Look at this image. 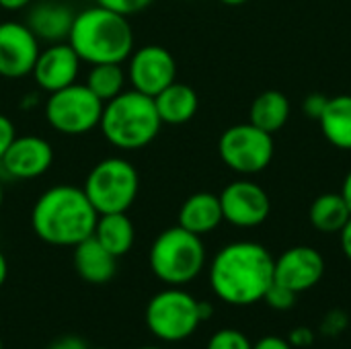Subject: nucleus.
<instances>
[{
	"mask_svg": "<svg viewBox=\"0 0 351 349\" xmlns=\"http://www.w3.org/2000/svg\"><path fill=\"white\" fill-rule=\"evenodd\" d=\"M274 263L271 253L259 243H230L216 253L210 265V286L226 304H255L274 284Z\"/></svg>",
	"mask_w": 351,
	"mask_h": 349,
	"instance_id": "obj_1",
	"label": "nucleus"
},
{
	"mask_svg": "<svg viewBox=\"0 0 351 349\" xmlns=\"http://www.w3.org/2000/svg\"><path fill=\"white\" fill-rule=\"evenodd\" d=\"M99 214L88 202L82 187L53 185L45 189L33 210V232L51 247H76L93 237Z\"/></svg>",
	"mask_w": 351,
	"mask_h": 349,
	"instance_id": "obj_2",
	"label": "nucleus"
},
{
	"mask_svg": "<svg viewBox=\"0 0 351 349\" xmlns=\"http://www.w3.org/2000/svg\"><path fill=\"white\" fill-rule=\"evenodd\" d=\"M68 43L90 66L123 64L134 51V29L128 16L95 4L74 14Z\"/></svg>",
	"mask_w": 351,
	"mask_h": 349,
	"instance_id": "obj_3",
	"label": "nucleus"
},
{
	"mask_svg": "<svg viewBox=\"0 0 351 349\" xmlns=\"http://www.w3.org/2000/svg\"><path fill=\"white\" fill-rule=\"evenodd\" d=\"M160 115L154 97L136 88L123 91L103 105L101 132L105 140L119 150H140L148 146L160 132Z\"/></svg>",
	"mask_w": 351,
	"mask_h": 349,
	"instance_id": "obj_4",
	"label": "nucleus"
},
{
	"mask_svg": "<svg viewBox=\"0 0 351 349\" xmlns=\"http://www.w3.org/2000/svg\"><path fill=\"white\" fill-rule=\"evenodd\" d=\"M152 274L167 286H185L193 282L206 265V247L202 237L179 224L162 230L148 253Z\"/></svg>",
	"mask_w": 351,
	"mask_h": 349,
	"instance_id": "obj_5",
	"label": "nucleus"
},
{
	"mask_svg": "<svg viewBox=\"0 0 351 349\" xmlns=\"http://www.w3.org/2000/svg\"><path fill=\"white\" fill-rule=\"evenodd\" d=\"M82 191L97 214L128 212L138 197L140 175L130 160L121 156H109L99 160L88 171Z\"/></svg>",
	"mask_w": 351,
	"mask_h": 349,
	"instance_id": "obj_6",
	"label": "nucleus"
},
{
	"mask_svg": "<svg viewBox=\"0 0 351 349\" xmlns=\"http://www.w3.org/2000/svg\"><path fill=\"white\" fill-rule=\"evenodd\" d=\"M103 101L86 84H70L49 93L45 101V119L49 128L64 136H84L99 128Z\"/></svg>",
	"mask_w": 351,
	"mask_h": 349,
	"instance_id": "obj_7",
	"label": "nucleus"
},
{
	"mask_svg": "<svg viewBox=\"0 0 351 349\" xmlns=\"http://www.w3.org/2000/svg\"><path fill=\"white\" fill-rule=\"evenodd\" d=\"M146 325L154 337L167 344L185 341L202 325L199 300L171 286L158 292L146 306Z\"/></svg>",
	"mask_w": 351,
	"mask_h": 349,
	"instance_id": "obj_8",
	"label": "nucleus"
},
{
	"mask_svg": "<svg viewBox=\"0 0 351 349\" xmlns=\"http://www.w3.org/2000/svg\"><path fill=\"white\" fill-rule=\"evenodd\" d=\"M274 148L271 134L259 130L251 121L228 128L218 142L222 163L241 175H255L267 169L274 158Z\"/></svg>",
	"mask_w": 351,
	"mask_h": 349,
	"instance_id": "obj_9",
	"label": "nucleus"
},
{
	"mask_svg": "<svg viewBox=\"0 0 351 349\" xmlns=\"http://www.w3.org/2000/svg\"><path fill=\"white\" fill-rule=\"evenodd\" d=\"M128 80L132 88L156 97L177 80V62L162 45H144L128 58Z\"/></svg>",
	"mask_w": 351,
	"mask_h": 349,
	"instance_id": "obj_10",
	"label": "nucleus"
},
{
	"mask_svg": "<svg viewBox=\"0 0 351 349\" xmlns=\"http://www.w3.org/2000/svg\"><path fill=\"white\" fill-rule=\"evenodd\" d=\"M218 197L224 220L239 228H255L263 224L271 212V202L265 189L247 179L232 181Z\"/></svg>",
	"mask_w": 351,
	"mask_h": 349,
	"instance_id": "obj_11",
	"label": "nucleus"
},
{
	"mask_svg": "<svg viewBox=\"0 0 351 349\" xmlns=\"http://www.w3.org/2000/svg\"><path fill=\"white\" fill-rule=\"evenodd\" d=\"M39 39L25 23L0 21V76L23 78L33 72L39 56Z\"/></svg>",
	"mask_w": 351,
	"mask_h": 349,
	"instance_id": "obj_12",
	"label": "nucleus"
},
{
	"mask_svg": "<svg viewBox=\"0 0 351 349\" xmlns=\"http://www.w3.org/2000/svg\"><path fill=\"white\" fill-rule=\"evenodd\" d=\"M53 163V148L41 136H16L0 158V169L14 181H29L45 175Z\"/></svg>",
	"mask_w": 351,
	"mask_h": 349,
	"instance_id": "obj_13",
	"label": "nucleus"
},
{
	"mask_svg": "<svg viewBox=\"0 0 351 349\" xmlns=\"http://www.w3.org/2000/svg\"><path fill=\"white\" fill-rule=\"evenodd\" d=\"M325 274V259L313 247H292L274 263V282L300 294L315 288Z\"/></svg>",
	"mask_w": 351,
	"mask_h": 349,
	"instance_id": "obj_14",
	"label": "nucleus"
},
{
	"mask_svg": "<svg viewBox=\"0 0 351 349\" xmlns=\"http://www.w3.org/2000/svg\"><path fill=\"white\" fill-rule=\"evenodd\" d=\"M82 60L72 49L68 41L47 43V47L39 49V56L33 66V78L37 86L45 93H56L76 82Z\"/></svg>",
	"mask_w": 351,
	"mask_h": 349,
	"instance_id": "obj_15",
	"label": "nucleus"
},
{
	"mask_svg": "<svg viewBox=\"0 0 351 349\" xmlns=\"http://www.w3.org/2000/svg\"><path fill=\"white\" fill-rule=\"evenodd\" d=\"M74 14L76 12L60 0H39L29 6L25 25L33 31L39 43H60L68 41Z\"/></svg>",
	"mask_w": 351,
	"mask_h": 349,
	"instance_id": "obj_16",
	"label": "nucleus"
},
{
	"mask_svg": "<svg viewBox=\"0 0 351 349\" xmlns=\"http://www.w3.org/2000/svg\"><path fill=\"white\" fill-rule=\"evenodd\" d=\"M222 220L224 216H222L220 197L210 191H199L189 195L179 210V226L197 237L216 230Z\"/></svg>",
	"mask_w": 351,
	"mask_h": 349,
	"instance_id": "obj_17",
	"label": "nucleus"
},
{
	"mask_svg": "<svg viewBox=\"0 0 351 349\" xmlns=\"http://www.w3.org/2000/svg\"><path fill=\"white\" fill-rule=\"evenodd\" d=\"M117 257H113L95 237L74 247V269L88 284H107L117 269Z\"/></svg>",
	"mask_w": 351,
	"mask_h": 349,
	"instance_id": "obj_18",
	"label": "nucleus"
},
{
	"mask_svg": "<svg viewBox=\"0 0 351 349\" xmlns=\"http://www.w3.org/2000/svg\"><path fill=\"white\" fill-rule=\"evenodd\" d=\"M154 105L162 123L183 125L191 121L193 115L197 113L199 99H197V93L189 84L175 80L173 84H169L165 91H160L154 97Z\"/></svg>",
	"mask_w": 351,
	"mask_h": 349,
	"instance_id": "obj_19",
	"label": "nucleus"
},
{
	"mask_svg": "<svg viewBox=\"0 0 351 349\" xmlns=\"http://www.w3.org/2000/svg\"><path fill=\"white\" fill-rule=\"evenodd\" d=\"M93 237L113 255L121 257L125 255L136 241V228L134 222L125 212H115V214H99L97 226Z\"/></svg>",
	"mask_w": 351,
	"mask_h": 349,
	"instance_id": "obj_20",
	"label": "nucleus"
},
{
	"mask_svg": "<svg viewBox=\"0 0 351 349\" xmlns=\"http://www.w3.org/2000/svg\"><path fill=\"white\" fill-rule=\"evenodd\" d=\"M319 123L325 138L333 146L351 150V95H337L327 99Z\"/></svg>",
	"mask_w": 351,
	"mask_h": 349,
	"instance_id": "obj_21",
	"label": "nucleus"
},
{
	"mask_svg": "<svg viewBox=\"0 0 351 349\" xmlns=\"http://www.w3.org/2000/svg\"><path fill=\"white\" fill-rule=\"evenodd\" d=\"M290 119V101L280 91H265L261 93L249 111V121L267 134H276L282 130Z\"/></svg>",
	"mask_w": 351,
	"mask_h": 349,
	"instance_id": "obj_22",
	"label": "nucleus"
},
{
	"mask_svg": "<svg viewBox=\"0 0 351 349\" xmlns=\"http://www.w3.org/2000/svg\"><path fill=\"white\" fill-rule=\"evenodd\" d=\"M311 224L327 234L341 232V228L350 222L351 212L341 193H323L311 206Z\"/></svg>",
	"mask_w": 351,
	"mask_h": 349,
	"instance_id": "obj_23",
	"label": "nucleus"
},
{
	"mask_svg": "<svg viewBox=\"0 0 351 349\" xmlns=\"http://www.w3.org/2000/svg\"><path fill=\"white\" fill-rule=\"evenodd\" d=\"M128 74L121 68V64H95L88 70L86 76V86L103 101H111L113 97H117L119 93H123Z\"/></svg>",
	"mask_w": 351,
	"mask_h": 349,
	"instance_id": "obj_24",
	"label": "nucleus"
},
{
	"mask_svg": "<svg viewBox=\"0 0 351 349\" xmlns=\"http://www.w3.org/2000/svg\"><path fill=\"white\" fill-rule=\"evenodd\" d=\"M206 349H253V344L237 329H220L210 337Z\"/></svg>",
	"mask_w": 351,
	"mask_h": 349,
	"instance_id": "obj_25",
	"label": "nucleus"
},
{
	"mask_svg": "<svg viewBox=\"0 0 351 349\" xmlns=\"http://www.w3.org/2000/svg\"><path fill=\"white\" fill-rule=\"evenodd\" d=\"M296 298H298L296 292H292V290H288V288H284V286H280V284H276V282L269 286V290H267L265 296H263V300H265L274 311H290V309L296 304Z\"/></svg>",
	"mask_w": 351,
	"mask_h": 349,
	"instance_id": "obj_26",
	"label": "nucleus"
},
{
	"mask_svg": "<svg viewBox=\"0 0 351 349\" xmlns=\"http://www.w3.org/2000/svg\"><path fill=\"white\" fill-rule=\"evenodd\" d=\"M99 6H105L109 10H115L123 16H132L144 8H148L154 0H95Z\"/></svg>",
	"mask_w": 351,
	"mask_h": 349,
	"instance_id": "obj_27",
	"label": "nucleus"
},
{
	"mask_svg": "<svg viewBox=\"0 0 351 349\" xmlns=\"http://www.w3.org/2000/svg\"><path fill=\"white\" fill-rule=\"evenodd\" d=\"M14 138H16L14 123L10 121V117H6V115L0 113V158L4 156V152L8 150V146L14 142Z\"/></svg>",
	"mask_w": 351,
	"mask_h": 349,
	"instance_id": "obj_28",
	"label": "nucleus"
},
{
	"mask_svg": "<svg viewBox=\"0 0 351 349\" xmlns=\"http://www.w3.org/2000/svg\"><path fill=\"white\" fill-rule=\"evenodd\" d=\"M288 341L292 344V348H308L315 341V335L308 327H298L290 333Z\"/></svg>",
	"mask_w": 351,
	"mask_h": 349,
	"instance_id": "obj_29",
	"label": "nucleus"
},
{
	"mask_svg": "<svg viewBox=\"0 0 351 349\" xmlns=\"http://www.w3.org/2000/svg\"><path fill=\"white\" fill-rule=\"evenodd\" d=\"M325 105H327V97H323V95H311V97L304 101V111H306L313 119H319L321 113H323V109H325Z\"/></svg>",
	"mask_w": 351,
	"mask_h": 349,
	"instance_id": "obj_30",
	"label": "nucleus"
},
{
	"mask_svg": "<svg viewBox=\"0 0 351 349\" xmlns=\"http://www.w3.org/2000/svg\"><path fill=\"white\" fill-rule=\"evenodd\" d=\"M253 349H294L292 348V344L288 341V339H284V337H278V335H265V337H261Z\"/></svg>",
	"mask_w": 351,
	"mask_h": 349,
	"instance_id": "obj_31",
	"label": "nucleus"
},
{
	"mask_svg": "<svg viewBox=\"0 0 351 349\" xmlns=\"http://www.w3.org/2000/svg\"><path fill=\"white\" fill-rule=\"evenodd\" d=\"M47 349H88L86 348V344L80 339V337H76V335H64V337H60V339H56L51 346Z\"/></svg>",
	"mask_w": 351,
	"mask_h": 349,
	"instance_id": "obj_32",
	"label": "nucleus"
},
{
	"mask_svg": "<svg viewBox=\"0 0 351 349\" xmlns=\"http://www.w3.org/2000/svg\"><path fill=\"white\" fill-rule=\"evenodd\" d=\"M343 327H346V317H343V313H331V315L325 319V325H323L325 333H329V335L339 333Z\"/></svg>",
	"mask_w": 351,
	"mask_h": 349,
	"instance_id": "obj_33",
	"label": "nucleus"
},
{
	"mask_svg": "<svg viewBox=\"0 0 351 349\" xmlns=\"http://www.w3.org/2000/svg\"><path fill=\"white\" fill-rule=\"evenodd\" d=\"M33 4V0H0V8L8 10V12H16L23 8H29Z\"/></svg>",
	"mask_w": 351,
	"mask_h": 349,
	"instance_id": "obj_34",
	"label": "nucleus"
},
{
	"mask_svg": "<svg viewBox=\"0 0 351 349\" xmlns=\"http://www.w3.org/2000/svg\"><path fill=\"white\" fill-rule=\"evenodd\" d=\"M341 249H343V253H346V257L351 261V218L350 222L341 228Z\"/></svg>",
	"mask_w": 351,
	"mask_h": 349,
	"instance_id": "obj_35",
	"label": "nucleus"
},
{
	"mask_svg": "<svg viewBox=\"0 0 351 349\" xmlns=\"http://www.w3.org/2000/svg\"><path fill=\"white\" fill-rule=\"evenodd\" d=\"M341 195H343V200H346V204H348V208H350V212H351V171L348 173L346 181H343V187H341Z\"/></svg>",
	"mask_w": 351,
	"mask_h": 349,
	"instance_id": "obj_36",
	"label": "nucleus"
},
{
	"mask_svg": "<svg viewBox=\"0 0 351 349\" xmlns=\"http://www.w3.org/2000/svg\"><path fill=\"white\" fill-rule=\"evenodd\" d=\"M6 276H8V263H6V257H4V253L0 251V286L6 282Z\"/></svg>",
	"mask_w": 351,
	"mask_h": 349,
	"instance_id": "obj_37",
	"label": "nucleus"
},
{
	"mask_svg": "<svg viewBox=\"0 0 351 349\" xmlns=\"http://www.w3.org/2000/svg\"><path fill=\"white\" fill-rule=\"evenodd\" d=\"M222 4H228V6H241V4H245V2H249V0H220Z\"/></svg>",
	"mask_w": 351,
	"mask_h": 349,
	"instance_id": "obj_38",
	"label": "nucleus"
},
{
	"mask_svg": "<svg viewBox=\"0 0 351 349\" xmlns=\"http://www.w3.org/2000/svg\"><path fill=\"white\" fill-rule=\"evenodd\" d=\"M2 202H4V189H2V181H0V208H2Z\"/></svg>",
	"mask_w": 351,
	"mask_h": 349,
	"instance_id": "obj_39",
	"label": "nucleus"
},
{
	"mask_svg": "<svg viewBox=\"0 0 351 349\" xmlns=\"http://www.w3.org/2000/svg\"><path fill=\"white\" fill-rule=\"evenodd\" d=\"M138 349H162V348H156V346H144V348H138Z\"/></svg>",
	"mask_w": 351,
	"mask_h": 349,
	"instance_id": "obj_40",
	"label": "nucleus"
},
{
	"mask_svg": "<svg viewBox=\"0 0 351 349\" xmlns=\"http://www.w3.org/2000/svg\"><path fill=\"white\" fill-rule=\"evenodd\" d=\"M0 349H4V348H2V339H0Z\"/></svg>",
	"mask_w": 351,
	"mask_h": 349,
	"instance_id": "obj_41",
	"label": "nucleus"
},
{
	"mask_svg": "<svg viewBox=\"0 0 351 349\" xmlns=\"http://www.w3.org/2000/svg\"><path fill=\"white\" fill-rule=\"evenodd\" d=\"M97 349H107V348H97Z\"/></svg>",
	"mask_w": 351,
	"mask_h": 349,
	"instance_id": "obj_42",
	"label": "nucleus"
}]
</instances>
